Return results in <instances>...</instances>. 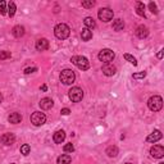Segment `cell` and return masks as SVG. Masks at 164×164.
Wrapping results in <instances>:
<instances>
[{"instance_id":"obj_1","label":"cell","mask_w":164,"mask_h":164,"mask_svg":"<svg viewBox=\"0 0 164 164\" xmlns=\"http://www.w3.org/2000/svg\"><path fill=\"white\" fill-rule=\"evenodd\" d=\"M69 34H71V28L65 23H59L55 26V28H54V35H55V37L59 40L68 39Z\"/></svg>"},{"instance_id":"obj_2","label":"cell","mask_w":164,"mask_h":164,"mask_svg":"<svg viewBox=\"0 0 164 164\" xmlns=\"http://www.w3.org/2000/svg\"><path fill=\"white\" fill-rule=\"evenodd\" d=\"M71 62H72L77 68L82 69V71H87V69L90 68V62H89V59H87L86 57H82V55H74V57H72Z\"/></svg>"},{"instance_id":"obj_3","label":"cell","mask_w":164,"mask_h":164,"mask_svg":"<svg viewBox=\"0 0 164 164\" xmlns=\"http://www.w3.org/2000/svg\"><path fill=\"white\" fill-rule=\"evenodd\" d=\"M148 106L152 112H159L160 109L163 108V99L160 96H158V95L151 96L150 99L148 100Z\"/></svg>"},{"instance_id":"obj_4","label":"cell","mask_w":164,"mask_h":164,"mask_svg":"<svg viewBox=\"0 0 164 164\" xmlns=\"http://www.w3.org/2000/svg\"><path fill=\"white\" fill-rule=\"evenodd\" d=\"M76 80V74L72 69H64L60 72V81L64 85H72Z\"/></svg>"},{"instance_id":"obj_5","label":"cell","mask_w":164,"mask_h":164,"mask_svg":"<svg viewBox=\"0 0 164 164\" xmlns=\"http://www.w3.org/2000/svg\"><path fill=\"white\" fill-rule=\"evenodd\" d=\"M114 57H115V54H114V51L110 50V49H103V50L99 53V55H97L99 60L103 62V63H105V64L113 62Z\"/></svg>"},{"instance_id":"obj_6","label":"cell","mask_w":164,"mask_h":164,"mask_svg":"<svg viewBox=\"0 0 164 164\" xmlns=\"http://www.w3.org/2000/svg\"><path fill=\"white\" fill-rule=\"evenodd\" d=\"M46 122V115L41 113V112H34L31 114V123L36 126V127H40L42 126L44 123Z\"/></svg>"},{"instance_id":"obj_7","label":"cell","mask_w":164,"mask_h":164,"mask_svg":"<svg viewBox=\"0 0 164 164\" xmlns=\"http://www.w3.org/2000/svg\"><path fill=\"white\" fill-rule=\"evenodd\" d=\"M68 96L73 103H78L83 99V91H82V89H80V87H72V89L68 91Z\"/></svg>"},{"instance_id":"obj_8","label":"cell","mask_w":164,"mask_h":164,"mask_svg":"<svg viewBox=\"0 0 164 164\" xmlns=\"http://www.w3.org/2000/svg\"><path fill=\"white\" fill-rule=\"evenodd\" d=\"M113 10L110 8H101L99 12H97V17H99L100 21L103 22H109V21H112L113 19Z\"/></svg>"},{"instance_id":"obj_9","label":"cell","mask_w":164,"mask_h":164,"mask_svg":"<svg viewBox=\"0 0 164 164\" xmlns=\"http://www.w3.org/2000/svg\"><path fill=\"white\" fill-rule=\"evenodd\" d=\"M150 154L152 158L155 159H160L164 157V148L162 145H154L150 149Z\"/></svg>"},{"instance_id":"obj_10","label":"cell","mask_w":164,"mask_h":164,"mask_svg":"<svg viewBox=\"0 0 164 164\" xmlns=\"http://www.w3.org/2000/svg\"><path fill=\"white\" fill-rule=\"evenodd\" d=\"M101 71H103V73H104L105 76H108V77H112V76H114V74L117 73V68L114 67L113 64H110V63L104 64L103 68H101Z\"/></svg>"},{"instance_id":"obj_11","label":"cell","mask_w":164,"mask_h":164,"mask_svg":"<svg viewBox=\"0 0 164 164\" xmlns=\"http://www.w3.org/2000/svg\"><path fill=\"white\" fill-rule=\"evenodd\" d=\"M39 105L41 109H44V110H49V109H51L54 106V101L50 99V97H44V99L40 100Z\"/></svg>"},{"instance_id":"obj_12","label":"cell","mask_w":164,"mask_h":164,"mask_svg":"<svg viewBox=\"0 0 164 164\" xmlns=\"http://www.w3.org/2000/svg\"><path fill=\"white\" fill-rule=\"evenodd\" d=\"M136 35L138 39H145L149 36V28L144 25H140L137 28H136Z\"/></svg>"},{"instance_id":"obj_13","label":"cell","mask_w":164,"mask_h":164,"mask_svg":"<svg viewBox=\"0 0 164 164\" xmlns=\"http://www.w3.org/2000/svg\"><path fill=\"white\" fill-rule=\"evenodd\" d=\"M162 137H163L162 132H160L159 129H155L154 132H151V134L146 137V141H148V143H157V141H159Z\"/></svg>"},{"instance_id":"obj_14","label":"cell","mask_w":164,"mask_h":164,"mask_svg":"<svg viewBox=\"0 0 164 164\" xmlns=\"http://www.w3.org/2000/svg\"><path fill=\"white\" fill-rule=\"evenodd\" d=\"M36 50H39V51H44V50H46L48 48H49V41L46 40V39H39L37 41H36Z\"/></svg>"},{"instance_id":"obj_15","label":"cell","mask_w":164,"mask_h":164,"mask_svg":"<svg viewBox=\"0 0 164 164\" xmlns=\"http://www.w3.org/2000/svg\"><path fill=\"white\" fill-rule=\"evenodd\" d=\"M14 141H16V136L13 135V134H4L3 136H2V143L4 144V145H12V144H14Z\"/></svg>"},{"instance_id":"obj_16","label":"cell","mask_w":164,"mask_h":164,"mask_svg":"<svg viewBox=\"0 0 164 164\" xmlns=\"http://www.w3.org/2000/svg\"><path fill=\"white\" fill-rule=\"evenodd\" d=\"M53 140H54V143H55V144H62L63 141L65 140V132L63 129L57 131V132L54 134V136H53Z\"/></svg>"},{"instance_id":"obj_17","label":"cell","mask_w":164,"mask_h":164,"mask_svg":"<svg viewBox=\"0 0 164 164\" xmlns=\"http://www.w3.org/2000/svg\"><path fill=\"white\" fill-rule=\"evenodd\" d=\"M8 121H9V123L18 124V123H21V122H22V115H21L19 113H17V112L10 113V114H9V117H8Z\"/></svg>"},{"instance_id":"obj_18","label":"cell","mask_w":164,"mask_h":164,"mask_svg":"<svg viewBox=\"0 0 164 164\" xmlns=\"http://www.w3.org/2000/svg\"><path fill=\"white\" fill-rule=\"evenodd\" d=\"M12 34H13V36L17 37V39L22 37V36L25 35V27H23V26H21V25L14 26L13 30H12Z\"/></svg>"},{"instance_id":"obj_19","label":"cell","mask_w":164,"mask_h":164,"mask_svg":"<svg viewBox=\"0 0 164 164\" xmlns=\"http://www.w3.org/2000/svg\"><path fill=\"white\" fill-rule=\"evenodd\" d=\"M81 37H82L83 41H90V40L92 39V31L85 27V28L82 30V32H81Z\"/></svg>"},{"instance_id":"obj_20","label":"cell","mask_w":164,"mask_h":164,"mask_svg":"<svg viewBox=\"0 0 164 164\" xmlns=\"http://www.w3.org/2000/svg\"><path fill=\"white\" fill-rule=\"evenodd\" d=\"M71 160H72L71 155L63 154V155H60V157L57 159V164H71Z\"/></svg>"},{"instance_id":"obj_21","label":"cell","mask_w":164,"mask_h":164,"mask_svg":"<svg viewBox=\"0 0 164 164\" xmlns=\"http://www.w3.org/2000/svg\"><path fill=\"white\" fill-rule=\"evenodd\" d=\"M136 13L140 17H144L145 18V4L144 3H141V2L136 3Z\"/></svg>"},{"instance_id":"obj_22","label":"cell","mask_w":164,"mask_h":164,"mask_svg":"<svg viewBox=\"0 0 164 164\" xmlns=\"http://www.w3.org/2000/svg\"><path fill=\"white\" fill-rule=\"evenodd\" d=\"M123 28H124V22L121 18H118L113 22V30L114 31H122Z\"/></svg>"},{"instance_id":"obj_23","label":"cell","mask_w":164,"mask_h":164,"mask_svg":"<svg viewBox=\"0 0 164 164\" xmlns=\"http://www.w3.org/2000/svg\"><path fill=\"white\" fill-rule=\"evenodd\" d=\"M83 23L86 26V28H89V30H92L96 27V23H95V21L92 17H86L85 21H83Z\"/></svg>"},{"instance_id":"obj_24","label":"cell","mask_w":164,"mask_h":164,"mask_svg":"<svg viewBox=\"0 0 164 164\" xmlns=\"http://www.w3.org/2000/svg\"><path fill=\"white\" fill-rule=\"evenodd\" d=\"M106 155L110 157V158H114L118 155V148L117 146H109L106 149Z\"/></svg>"},{"instance_id":"obj_25","label":"cell","mask_w":164,"mask_h":164,"mask_svg":"<svg viewBox=\"0 0 164 164\" xmlns=\"http://www.w3.org/2000/svg\"><path fill=\"white\" fill-rule=\"evenodd\" d=\"M16 10H17L16 3L14 2H9V4H8V14H9V17H14Z\"/></svg>"},{"instance_id":"obj_26","label":"cell","mask_w":164,"mask_h":164,"mask_svg":"<svg viewBox=\"0 0 164 164\" xmlns=\"http://www.w3.org/2000/svg\"><path fill=\"white\" fill-rule=\"evenodd\" d=\"M30 151H31V148H30V145L25 144V145H22V146H21V154H22V155L27 157V155L30 154Z\"/></svg>"},{"instance_id":"obj_27","label":"cell","mask_w":164,"mask_h":164,"mask_svg":"<svg viewBox=\"0 0 164 164\" xmlns=\"http://www.w3.org/2000/svg\"><path fill=\"white\" fill-rule=\"evenodd\" d=\"M124 59H126L127 62H129L131 64L137 65V60H136V58H135V57H132L131 54H124Z\"/></svg>"},{"instance_id":"obj_28","label":"cell","mask_w":164,"mask_h":164,"mask_svg":"<svg viewBox=\"0 0 164 164\" xmlns=\"http://www.w3.org/2000/svg\"><path fill=\"white\" fill-rule=\"evenodd\" d=\"M10 57H12V54H10V51H0V60H5V59H9Z\"/></svg>"},{"instance_id":"obj_29","label":"cell","mask_w":164,"mask_h":164,"mask_svg":"<svg viewBox=\"0 0 164 164\" xmlns=\"http://www.w3.org/2000/svg\"><path fill=\"white\" fill-rule=\"evenodd\" d=\"M149 9H150V12L151 13H154V14H158V7L154 2H150L149 3Z\"/></svg>"},{"instance_id":"obj_30","label":"cell","mask_w":164,"mask_h":164,"mask_svg":"<svg viewBox=\"0 0 164 164\" xmlns=\"http://www.w3.org/2000/svg\"><path fill=\"white\" fill-rule=\"evenodd\" d=\"M0 14H3V16L7 14V3L4 2V0L0 2Z\"/></svg>"},{"instance_id":"obj_31","label":"cell","mask_w":164,"mask_h":164,"mask_svg":"<svg viewBox=\"0 0 164 164\" xmlns=\"http://www.w3.org/2000/svg\"><path fill=\"white\" fill-rule=\"evenodd\" d=\"M132 77H134L135 80H141V78H145V77H146V72L144 71V72H138V73H134V74H132Z\"/></svg>"},{"instance_id":"obj_32","label":"cell","mask_w":164,"mask_h":164,"mask_svg":"<svg viewBox=\"0 0 164 164\" xmlns=\"http://www.w3.org/2000/svg\"><path fill=\"white\" fill-rule=\"evenodd\" d=\"M63 150H64L65 152H73V151H74V146H73L72 144H65L64 148H63Z\"/></svg>"},{"instance_id":"obj_33","label":"cell","mask_w":164,"mask_h":164,"mask_svg":"<svg viewBox=\"0 0 164 164\" xmlns=\"http://www.w3.org/2000/svg\"><path fill=\"white\" fill-rule=\"evenodd\" d=\"M95 5L94 0H89V2H82V7L83 8H92Z\"/></svg>"},{"instance_id":"obj_34","label":"cell","mask_w":164,"mask_h":164,"mask_svg":"<svg viewBox=\"0 0 164 164\" xmlns=\"http://www.w3.org/2000/svg\"><path fill=\"white\" fill-rule=\"evenodd\" d=\"M26 74H30V73H34V72H37V68L36 67H28V68H26L25 71H23Z\"/></svg>"},{"instance_id":"obj_35","label":"cell","mask_w":164,"mask_h":164,"mask_svg":"<svg viewBox=\"0 0 164 164\" xmlns=\"http://www.w3.org/2000/svg\"><path fill=\"white\" fill-rule=\"evenodd\" d=\"M60 113H62L63 115H68V114L71 113V110H69V109H68V108H63V109H62V112H60Z\"/></svg>"},{"instance_id":"obj_36","label":"cell","mask_w":164,"mask_h":164,"mask_svg":"<svg viewBox=\"0 0 164 164\" xmlns=\"http://www.w3.org/2000/svg\"><path fill=\"white\" fill-rule=\"evenodd\" d=\"M163 51H164V50L162 49V50L158 53V58H159V59H162V58H163Z\"/></svg>"},{"instance_id":"obj_37","label":"cell","mask_w":164,"mask_h":164,"mask_svg":"<svg viewBox=\"0 0 164 164\" xmlns=\"http://www.w3.org/2000/svg\"><path fill=\"white\" fill-rule=\"evenodd\" d=\"M40 89H41L42 91H46V90H48V86H46V85H42V86L40 87Z\"/></svg>"},{"instance_id":"obj_38","label":"cell","mask_w":164,"mask_h":164,"mask_svg":"<svg viewBox=\"0 0 164 164\" xmlns=\"http://www.w3.org/2000/svg\"><path fill=\"white\" fill-rule=\"evenodd\" d=\"M3 101V95H2V92H0V103Z\"/></svg>"},{"instance_id":"obj_39","label":"cell","mask_w":164,"mask_h":164,"mask_svg":"<svg viewBox=\"0 0 164 164\" xmlns=\"http://www.w3.org/2000/svg\"><path fill=\"white\" fill-rule=\"evenodd\" d=\"M126 164H132V163H126Z\"/></svg>"},{"instance_id":"obj_40","label":"cell","mask_w":164,"mask_h":164,"mask_svg":"<svg viewBox=\"0 0 164 164\" xmlns=\"http://www.w3.org/2000/svg\"><path fill=\"white\" fill-rule=\"evenodd\" d=\"M10 164H16V163H10Z\"/></svg>"},{"instance_id":"obj_41","label":"cell","mask_w":164,"mask_h":164,"mask_svg":"<svg viewBox=\"0 0 164 164\" xmlns=\"http://www.w3.org/2000/svg\"><path fill=\"white\" fill-rule=\"evenodd\" d=\"M159 164H164V163H159Z\"/></svg>"}]
</instances>
